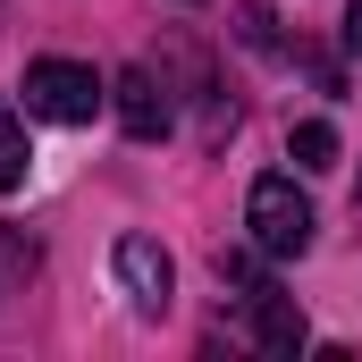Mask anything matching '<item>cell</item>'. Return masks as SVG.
I'll use <instances>...</instances> for the list:
<instances>
[{"instance_id":"1","label":"cell","mask_w":362,"mask_h":362,"mask_svg":"<svg viewBox=\"0 0 362 362\" xmlns=\"http://www.w3.org/2000/svg\"><path fill=\"white\" fill-rule=\"evenodd\" d=\"M245 228H253V253H270V262H295V253H312V202L295 194V177H253L245 194Z\"/></svg>"},{"instance_id":"2","label":"cell","mask_w":362,"mask_h":362,"mask_svg":"<svg viewBox=\"0 0 362 362\" xmlns=\"http://www.w3.org/2000/svg\"><path fill=\"white\" fill-rule=\"evenodd\" d=\"M110 101V85L93 76L85 59H34L25 68V110L51 127H93V110Z\"/></svg>"},{"instance_id":"3","label":"cell","mask_w":362,"mask_h":362,"mask_svg":"<svg viewBox=\"0 0 362 362\" xmlns=\"http://www.w3.org/2000/svg\"><path fill=\"white\" fill-rule=\"evenodd\" d=\"M110 110H118V127H127L135 144H160V135L177 127V101H169V85H160L152 68H118V76H110Z\"/></svg>"},{"instance_id":"4","label":"cell","mask_w":362,"mask_h":362,"mask_svg":"<svg viewBox=\"0 0 362 362\" xmlns=\"http://www.w3.org/2000/svg\"><path fill=\"white\" fill-rule=\"evenodd\" d=\"M236 303H245V329H253V346H262V354H278V362L303 354V312H295V295H278L270 278H253Z\"/></svg>"},{"instance_id":"5","label":"cell","mask_w":362,"mask_h":362,"mask_svg":"<svg viewBox=\"0 0 362 362\" xmlns=\"http://www.w3.org/2000/svg\"><path fill=\"white\" fill-rule=\"evenodd\" d=\"M118 286L135 295V312H169V295H177V262L152 245V236H118Z\"/></svg>"},{"instance_id":"6","label":"cell","mask_w":362,"mask_h":362,"mask_svg":"<svg viewBox=\"0 0 362 362\" xmlns=\"http://www.w3.org/2000/svg\"><path fill=\"white\" fill-rule=\"evenodd\" d=\"M286 152H295V169L320 177V169H337V127H329V118H303V127L286 135Z\"/></svg>"},{"instance_id":"7","label":"cell","mask_w":362,"mask_h":362,"mask_svg":"<svg viewBox=\"0 0 362 362\" xmlns=\"http://www.w3.org/2000/svg\"><path fill=\"white\" fill-rule=\"evenodd\" d=\"M236 42H245V51H262V59H278V51H286V42H278L270 0H236Z\"/></svg>"},{"instance_id":"8","label":"cell","mask_w":362,"mask_h":362,"mask_svg":"<svg viewBox=\"0 0 362 362\" xmlns=\"http://www.w3.org/2000/svg\"><path fill=\"white\" fill-rule=\"evenodd\" d=\"M25 169H34V152H25V127H17V110L0 101V194H8V185H25Z\"/></svg>"},{"instance_id":"9","label":"cell","mask_w":362,"mask_h":362,"mask_svg":"<svg viewBox=\"0 0 362 362\" xmlns=\"http://www.w3.org/2000/svg\"><path fill=\"white\" fill-rule=\"evenodd\" d=\"M346 51L362 59V0H346Z\"/></svg>"}]
</instances>
